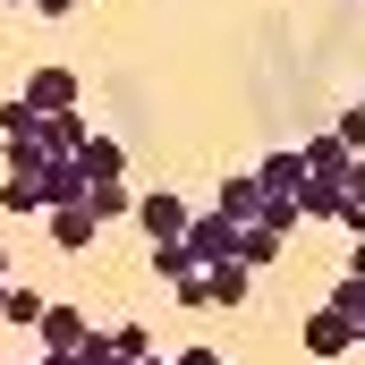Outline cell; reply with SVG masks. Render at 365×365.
<instances>
[{"mask_svg": "<svg viewBox=\"0 0 365 365\" xmlns=\"http://www.w3.org/2000/svg\"><path fill=\"white\" fill-rule=\"evenodd\" d=\"M187 255H195L204 272H212V264H238V221H221V212L204 204V212L187 221Z\"/></svg>", "mask_w": 365, "mask_h": 365, "instance_id": "6da1fadb", "label": "cell"}, {"mask_svg": "<svg viewBox=\"0 0 365 365\" xmlns=\"http://www.w3.org/2000/svg\"><path fill=\"white\" fill-rule=\"evenodd\" d=\"M349 349H357V314H340V306H314V314H306V357H349Z\"/></svg>", "mask_w": 365, "mask_h": 365, "instance_id": "7a4b0ae2", "label": "cell"}, {"mask_svg": "<svg viewBox=\"0 0 365 365\" xmlns=\"http://www.w3.org/2000/svg\"><path fill=\"white\" fill-rule=\"evenodd\" d=\"M187 221H195V204H179L170 187L136 195V230H145V238H187Z\"/></svg>", "mask_w": 365, "mask_h": 365, "instance_id": "3957f363", "label": "cell"}, {"mask_svg": "<svg viewBox=\"0 0 365 365\" xmlns=\"http://www.w3.org/2000/svg\"><path fill=\"white\" fill-rule=\"evenodd\" d=\"M212 212H221V221H238V230H255V221H264V179H255V170H230L221 195H212Z\"/></svg>", "mask_w": 365, "mask_h": 365, "instance_id": "277c9868", "label": "cell"}, {"mask_svg": "<svg viewBox=\"0 0 365 365\" xmlns=\"http://www.w3.org/2000/svg\"><path fill=\"white\" fill-rule=\"evenodd\" d=\"M43 221H51V247H60V255H86L93 238H102V212H93V204H51Z\"/></svg>", "mask_w": 365, "mask_h": 365, "instance_id": "5b68a950", "label": "cell"}, {"mask_svg": "<svg viewBox=\"0 0 365 365\" xmlns=\"http://www.w3.org/2000/svg\"><path fill=\"white\" fill-rule=\"evenodd\" d=\"M34 187H43V204H86V162H77V153H51V162H43V170H34Z\"/></svg>", "mask_w": 365, "mask_h": 365, "instance_id": "8992f818", "label": "cell"}, {"mask_svg": "<svg viewBox=\"0 0 365 365\" xmlns=\"http://www.w3.org/2000/svg\"><path fill=\"white\" fill-rule=\"evenodd\" d=\"M93 323L77 314V306H43V323H34V349H86Z\"/></svg>", "mask_w": 365, "mask_h": 365, "instance_id": "52a82bcc", "label": "cell"}, {"mask_svg": "<svg viewBox=\"0 0 365 365\" xmlns=\"http://www.w3.org/2000/svg\"><path fill=\"white\" fill-rule=\"evenodd\" d=\"M26 102L51 119V110H77V68H34L26 77Z\"/></svg>", "mask_w": 365, "mask_h": 365, "instance_id": "ba28073f", "label": "cell"}, {"mask_svg": "<svg viewBox=\"0 0 365 365\" xmlns=\"http://www.w3.org/2000/svg\"><path fill=\"white\" fill-rule=\"evenodd\" d=\"M255 179H264V195H306V153H297V145H280V153L255 162Z\"/></svg>", "mask_w": 365, "mask_h": 365, "instance_id": "9c48e42d", "label": "cell"}, {"mask_svg": "<svg viewBox=\"0 0 365 365\" xmlns=\"http://www.w3.org/2000/svg\"><path fill=\"white\" fill-rule=\"evenodd\" d=\"M297 153H306V170H314V179H340V187H349V162H357V153L340 145V128H331V136H306Z\"/></svg>", "mask_w": 365, "mask_h": 365, "instance_id": "30bf717a", "label": "cell"}, {"mask_svg": "<svg viewBox=\"0 0 365 365\" xmlns=\"http://www.w3.org/2000/svg\"><path fill=\"white\" fill-rule=\"evenodd\" d=\"M280 247H289V238H280V230H264V221H255V230H238V264H247V272H272Z\"/></svg>", "mask_w": 365, "mask_h": 365, "instance_id": "8fae6325", "label": "cell"}, {"mask_svg": "<svg viewBox=\"0 0 365 365\" xmlns=\"http://www.w3.org/2000/svg\"><path fill=\"white\" fill-rule=\"evenodd\" d=\"M77 162H86V179H119V170H128V145H119V136H86Z\"/></svg>", "mask_w": 365, "mask_h": 365, "instance_id": "7c38bea8", "label": "cell"}, {"mask_svg": "<svg viewBox=\"0 0 365 365\" xmlns=\"http://www.w3.org/2000/svg\"><path fill=\"white\" fill-rule=\"evenodd\" d=\"M153 272H162V280H170V289H179V280H195V272H204V264L187 255V238H153Z\"/></svg>", "mask_w": 365, "mask_h": 365, "instance_id": "4fadbf2b", "label": "cell"}, {"mask_svg": "<svg viewBox=\"0 0 365 365\" xmlns=\"http://www.w3.org/2000/svg\"><path fill=\"white\" fill-rule=\"evenodd\" d=\"M0 212H17V221H34V212H51V204H43V187L26 179V170H9V187H0Z\"/></svg>", "mask_w": 365, "mask_h": 365, "instance_id": "5bb4252c", "label": "cell"}, {"mask_svg": "<svg viewBox=\"0 0 365 365\" xmlns=\"http://www.w3.org/2000/svg\"><path fill=\"white\" fill-rule=\"evenodd\" d=\"M77 145H86V119L77 110H51L43 119V153H77Z\"/></svg>", "mask_w": 365, "mask_h": 365, "instance_id": "9a60e30c", "label": "cell"}, {"mask_svg": "<svg viewBox=\"0 0 365 365\" xmlns=\"http://www.w3.org/2000/svg\"><path fill=\"white\" fill-rule=\"evenodd\" d=\"M247 289H255L247 264H212V306H247Z\"/></svg>", "mask_w": 365, "mask_h": 365, "instance_id": "2e32d148", "label": "cell"}, {"mask_svg": "<svg viewBox=\"0 0 365 365\" xmlns=\"http://www.w3.org/2000/svg\"><path fill=\"white\" fill-rule=\"evenodd\" d=\"M86 204L102 212V221H119V212H136V195H128L119 179H93V187H86Z\"/></svg>", "mask_w": 365, "mask_h": 365, "instance_id": "e0dca14e", "label": "cell"}, {"mask_svg": "<svg viewBox=\"0 0 365 365\" xmlns=\"http://www.w3.org/2000/svg\"><path fill=\"white\" fill-rule=\"evenodd\" d=\"M34 128H43V110H34L26 93H9V102H0V136H34Z\"/></svg>", "mask_w": 365, "mask_h": 365, "instance_id": "ac0fdd59", "label": "cell"}, {"mask_svg": "<svg viewBox=\"0 0 365 365\" xmlns=\"http://www.w3.org/2000/svg\"><path fill=\"white\" fill-rule=\"evenodd\" d=\"M43 306H51V297H34V289H9V306H0V323H26V331H34V323H43Z\"/></svg>", "mask_w": 365, "mask_h": 365, "instance_id": "d6986e66", "label": "cell"}, {"mask_svg": "<svg viewBox=\"0 0 365 365\" xmlns=\"http://www.w3.org/2000/svg\"><path fill=\"white\" fill-rule=\"evenodd\" d=\"M331 306H340V314H365V280H357V272H340V289H331Z\"/></svg>", "mask_w": 365, "mask_h": 365, "instance_id": "ffe728a7", "label": "cell"}, {"mask_svg": "<svg viewBox=\"0 0 365 365\" xmlns=\"http://www.w3.org/2000/svg\"><path fill=\"white\" fill-rule=\"evenodd\" d=\"M340 145H349V153H365V102L349 110V119H340Z\"/></svg>", "mask_w": 365, "mask_h": 365, "instance_id": "44dd1931", "label": "cell"}, {"mask_svg": "<svg viewBox=\"0 0 365 365\" xmlns=\"http://www.w3.org/2000/svg\"><path fill=\"white\" fill-rule=\"evenodd\" d=\"M170 365H221V349H179Z\"/></svg>", "mask_w": 365, "mask_h": 365, "instance_id": "7402d4cb", "label": "cell"}, {"mask_svg": "<svg viewBox=\"0 0 365 365\" xmlns=\"http://www.w3.org/2000/svg\"><path fill=\"white\" fill-rule=\"evenodd\" d=\"M26 9H34V17H68L77 0H26Z\"/></svg>", "mask_w": 365, "mask_h": 365, "instance_id": "603a6c76", "label": "cell"}, {"mask_svg": "<svg viewBox=\"0 0 365 365\" xmlns=\"http://www.w3.org/2000/svg\"><path fill=\"white\" fill-rule=\"evenodd\" d=\"M340 272H357V280H365V238H357V247H349V264H340Z\"/></svg>", "mask_w": 365, "mask_h": 365, "instance_id": "cb8c5ba5", "label": "cell"}, {"mask_svg": "<svg viewBox=\"0 0 365 365\" xmlns=\"http://www.w3.org/2000/svg\"><path fill=\"white\" fill-rule=\"evenodd\" d=\"M0 280H9V247H0Z\"/></svg>", "mask_w": 365, "mask_h": 365, "instance_id": "d4e9b609", "label": "cell"}, {"mask_svg": "<svg viewBox=\"0 0 365 365\" xmlns=\"http://www.w3.org/2000/svg\"><path fill=\"white\" fill-rule=\"evenodd\" d=\"M9 365H34V357H9Z\"/></svg>", "mask_w": 365, "mask_h": 365, "instance_id": "484cf974", "label": "cell"}, {"mask_svg": "<svg viewBox=\"0 0 365 365\" xmlns=\"http://www.w3.org/2000/svg\"><path fill=\"white\" fill-rule=\"evenodd\" d=\"M9 9H26V0H9Z\"/></svg>", "mask_w": 365, "mask_h": 365, "instance_id": "4316f807", "label": "cell"}]
</instances>
